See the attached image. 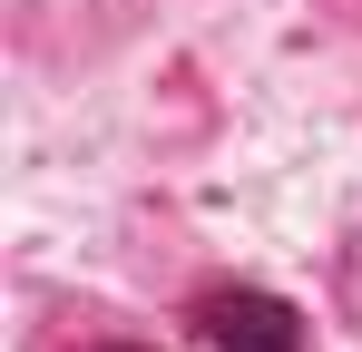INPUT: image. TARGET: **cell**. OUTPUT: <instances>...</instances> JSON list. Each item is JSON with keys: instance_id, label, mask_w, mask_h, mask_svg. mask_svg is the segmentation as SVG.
I'll return each mask as SVG.
<instances>
[{"instance_id": "1", "label": "cell", "mask_w": 362, "mask_h": 352, "mask_svg": "<svg viewBox=\"0 0 362 352\" xmlns=\"http://www.w3.org/2000/svg\"><path fill=\"white\" fill-rule=\"evenodd\" d=\"M196 343L206 352H303V313L264 284H216L196 303Z\"/></svg>"}, {"instance_id": "2", "label": "cell", "mask_w": 362, "mask_h": 352, "mask_svg": "<svg viewBox=\"0 0 362 352\" xmlns=\"http://www.w3.org/2000/svg\"><path fill=\"white\" fill-rule=\"evenodd\" d=\"M98 352H147V343H98Z\"/></svg>"}]
</instances>
